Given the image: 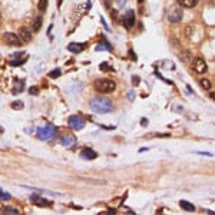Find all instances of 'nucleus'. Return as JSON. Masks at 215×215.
<instances>
[{
    "label": "nucleus",
    "mask_w": 215,
    "mask_h": 215,
    "mask_svg": "<svg viewBox=\"0 0 215 215\" xmlns=\"http://www.w3.org/2000/svg\"><path fill=\"white\" fill-rule=\"evenodd\" d=\"M182 19V9L179 6H172L168 12V20L171 23H178Z\"/></svg>",
    "instance_id": "nucleus-5"
},
{
    "label": "nucleus",
    "mask_w": 215,
    "mask_h": 215,
    "mask_svg": "<svg viewBox=\"0 0 215 215\" xmlns=\"http://www.w3.org/2000/svg\"><path fill=\"white\" fill-rule=\"evenodd\" d=\"M29 93H30V95H37V93H39V87H37V86L30 87V89H29Z\"/></svg>",
    "instance_id": "nucleus-28"
},
{
    "label": "nucleus",
    "mask_w": 215,
    "mask_h": 215,
    "mask_svg": "<svg viewBox=\"0 0 215 215\" xmlns=\"http://www.w3.org/2000/svg\"><path fill=\"white\" fill-rule=\"evenodd\" d=\"M199 85H201V87L205 89V91H209V89H211V82H209L208 79H201Z\"/></svg>",
    "instance_id": "nucleus-18"
},
{
    "label": "nucleus",
    "mask_w": 215,
    "mask_h": 215,
    "mask_svg": "<svg viewBox=\"0 0 215 215\" xmlns=\"http://www.w3.org/2000/svg\"><path fill=\"white\" fill-rule=\"evenodd\" d=\"M89 106H91V109L95 113H101V115L109 113L113 109V103L107 97H93L91 101V103H89Z\"/></svg>",
    "instance_id": "nucleus-1"
},
{
    "label": "nucleus",
    "mask_w": 215,
    "mask_h": 215,
    "mask_svg": "<svg viewBox=\"0 0 215 215\" xmlns=\"http://www.w3.org/2000/svg\"><path fill=\"white\" fill-rule=\"evenodd\" d=\"M19 36L23 40V43H27L32 40V30H29L27 27H19Z\"/></svg>",
    "instance_id": "nucleus-12"
},
{
    "label": "nucleus",
    "mask_w": 215,
    "mask_h": 215,
    "mask_svg": "<svg viewBox=\"0 0 215 215\" xmlns=\"http://www.w3.org/2000/svg\"><path fill=\"white\" fill-rule=\"evenodd\" d=\"M192 69H194L197 73H204V72H207V63H205L204 59L197 57V59H194V62H192Z\"/></svg>",
    "instance_id": "nucleus-8"
},
{
    "label": "nucleus",
    "mask_w": 215,
    "mask_h": 215,
    "mask_svg": "<svg viewBox=\"0 0 215 215\" xmlns=\"http://www.w3.org/2000/svg\"><path fill=\"white\" fill-rule=\"evenodd\" d=\"M3 42L6 45H9V46H20V45L23 43L20 36H19V34H14V33H4Z\"/></svg>",
    "instance_id": "nucleus-6"
},
{
    "label": "nucleus",
    "mask_w": 215,
    "mask_h": 215,
    "mask_svg": "<svg viewBox=\"0 0 215 215\" xmlns=\"http://www.w3.org/2000/svg\"><path fill=\"white\" fill-rule=\"evenodd\" d=\"M83 49H85V45H81V43H71L67 46V50L72 52V53H81Z\"/></svg>",
    "instance_id": "nucleus-13"
},
{
    "label": "nucleus",
    "mask_w": 215,
    "mask_h": 215,
    "mask_svg": "<svg viewBox=\"0 0 215 215\" xmlns=\"http://www.w3.org/2000/svg\"><path fill=\"white\" fill-rule=\"evenodd\" d=\"M0 132H3V128H2V126H0Z\"/></svg>",
    "instance_id": "nucleus-35"
},
{
    "label": "nucleus",
    "mask_w": 215,
    "mask_h": 215,
    "mask_svg": "<svg viewBox=\"0 0 215 215\" xmlns=\"http://www.w3.org/2000/svg\"><path fill=\"white\" fill-rule=\"evenodd\" d=\"M60 142H62V145L67 146V148H72V146L76 145V138L71 134H63L60 136Z\"/></svg>",
    "instance_id": "nucleus-9"
},
{
    "label": "nucleus",
    "mask_w": 215,
    "mask_h": 215,
    "mask_svg": "<svg viewBox=\"0 0 215 215\" xmlns=\"http://www.w3.org/2000/svg\"><path fill=\"white\" fill-rule=\"evenodd\" d=\"M67 123H69V126H71L73 131H81V129H83V126H85V121L81 118V116H77V115L69 116Z\"/></svg>",
    "instance_id": "nucleus-7"
},
{
    "label": "nucleus",
    "mask_w": 215,
    "mask_h": 215,
    "mask_svg": "<svg viewBox=\"0 0 215 215\" xmlns=\"http://www.w3.org/2000/svg\"><path fill=\"white\" fill-rule=\"evenodd\" d=\"M0 26H2V14H0Z\"/></svg>",
    "instance_id": "nucleus-34"
},
{
    "label": "nucleus",
    "mask_w": 215,
    "mask_h": 215,
    "mask_svg": "<svg viewBox=\"0 0 215 215\" xmlns=\"http://www.w3.org/2000/svg\"><path fill=\"white\" fill-rule=\"evenodd\" d=\"M93 87L99 93H112L116 89V83L112 79H96L93 83Z\"/></svg>",
    "instance_id": "nucleus-2"
},
{
    "label": "nucleus",
    "mask_w": 215,
    "mask_h": 215,
    "mask_svg": "<svg viewBox=\"0 0 215 215\" xmlns=\"http://www.w3.org/2000/svg\"><path fill=\"white\" fill-rule=\"evenodd\" d=\"M62 73L60 69H55V71H52L50 73H49V77H52V79H56V77H59Z\"/></svg>",
    "instance_id": "nucleus-22"
},
{
    "label": "nucleus",
    "mask_w": 215,
    "mask_h": 215,
    "mask_svg": "<svg viewBox=\"0 0 215 215\" xmlns=\"http://www.w3.org/2000/svg\"><path fill=\"white\" fill-rule=\"evenodd\" d=\"M178 3L182 7H186V9H192L194 6H197L198 0H178Z\"/></svg>",
    "instance_id": "nucleus-15"
},
{
    "label": "nucleus",
    "mask_w": 215,
    "mask_h": 215,
    "mask_svg": "<svg viewBox=\"0 0 215 215\" xmlns=\"http://www.w3.org/2000/svg\"><path fill=\"white\" fill-rule=\"evenodd\" d=\"M135 24V12L134 10H128L123 16V26L126 29H131Z\"/></svg>",
    "instance_id": "nucleus-10"
},
{
    "label": "nucleus",
    "mask_w": 215,
    "mask_h": 215,
    "mask_svg": "<svg viewBox=\"0 0 215 215\" xmlns=\"http://www.w3.org/2000/svg\"><path fill=\"white\" fill-rule=\"evenodd\" d=\"M36 134H37V138L40 139V141H49V139L55 138L56 129H55L53 125L47 123V125H45V126H42V128L37 129Z\"/></svg>",
    "instance_id": "nucleus-3"
},
{
    "label": "nucleus",
    "mask_w": 215,
    "mask_h": 215,
    "mask_svg": "<svg viewBox=\"0 0 215 215\" xmlns=\"http://www.w3.org/2000/svg\"><path fill=\"white\" fill-rule=\"evenodd\" d=\"M179 207H181L182 209H185V211H195V207L191 204V202H188V201H185V199H181L179 201Z\"/></svg>",
    "instance_id": "nucleus-16"
},
{
    "label": "nucleus",
    "mask_w": 215,
    "mask_h": 215,
    "mask_svg": "<svg viewBox=\"0 0 215 215\" xmlns=\"http://www.w3.org/2000/svg\"><path fill=\"white\" fill-rule=\"evenodd\" d=\"M103 3H105V6L106 7H109L111 6V3H112V0H103Z\"/></svg>",
    "instance_id": "nucleus-30"
},
{
    "label": "nucleus",
    "mask_w": 215,
    "mask_h": 215,
    "mask_svg": "<svg viewBox=\"0 0 215 215\" xmlns=\"http://www.w3.org/2000/svg\"><path fill=\"white\" fill-rule=\"evenodd\" d=\"M3 212H6V214H9V212H12V214H19V211H17L16 208H12V207H7V208H4Z\"/></svg>",
    "instance_id": "nucleus-25"
},
{
    "label": "nucleus",
    "mask_w": 215,
    "mask_h": 215,
    "mask_svg": "<svg viewBox=\"0 0 215 215\" xmlns=\"http://www.w3.org/2000/svg\"><path fill=\"white\" fill-rule=\"evenodd\" d=\"M37 9L40 12H46L47 9V0H39V3H37Z\"/></svg>",
    "instance_id": "nucleus-20"
},
{
    "label": "nucleus",
    "mask_w": 215,
    "mask_h": 215,
    "mask_svg": "<svg viewBox=\"0 0 215 215\" xmlns=\"http://www.w3.org/2000/svg\"><path fill=\"white\" fill-rule=\"evenodd\" d=\"M116 2H118V4H119V6H121V7L123 6L125 3H126V0H116Z\"/></svg>",
    "instance_id": "nucleus-31"
},
{
    "label": "nucleus",
    "mask_w": 215,
    "mask_h": 215,
    "mask_svg": "<svg viewBox=\"0 0 215 215\" xmlns=\"http://www.w3.org/2000/svg\"><path fill=\"white\" fill-rule=\"evenodd\" d=\"M30 199L36 201V204L40 205V207H50V205H52L50 201H47V199H42L40 197H37V195H30Z\"/></svg>",
    "instance_id": "nucleus-14"
},
{
    "label": "nucleus",
    "mask_w": 215,
    "mask_h": 215,
    "mask_svg": "<svg viewBox=\"0 0 215 215\" xmlns=\"http://www.w3.org/2000/svg\"><path fill=\"white\" fill-rule=\"evenodd\" d=\"M97 52L99 50H111V46L107 45V42H102V43H99L96 47H95Z\"/></svg>",
    "instance_id": "nucleus-19"
},
{
    "label": "nucleus",
    "mask_w": 215,
    "mask_h": 215,
    "mask_svg": "<svg viewBox=\"0 0 215 215\" xmlns=\"http://www.w3.org/2000/svg\"><path fill=\"white\" fill-rule=\"evenodd\" d=\"M179 57H181L184 62H189L188 57H189V52H184V55H179Z\"/></svg>",
    "instance_id": "nucleus-27"
},
{
    "label": "nucleus",
    "mask_w": 215,
    "mask_h": 215,
    "mask_svg": "<svg viewBox=\"0 0 215 215\" xmlns=\"http://www.w3.org/2000/svg\"><path fill=\"white\" fill-rule=\"evenodd\" d=\"M42 26V17H36V20L33 23V32H39Z\"/></svg>",
    "instance_id": "nucleus-21"
},
{
    "label": "nucleus",
    "mask_w": 215,
    "mask_h": 215,
    "mask_svg": "<svg viewBox=\"0 0 215 215\" xmlns=\"http://www.w3.org/2000/svg\"><path fill=\"white\" fill-rule=\"evenodd\" d=\"M186 36H188V37H191V27H186Z\"/></svg>",
    "instance_id": "nucleus-32"
},
{
    "label": "nucleus",
    "mask_w": 215,
    "mask_h": 215,
    "mask_svg": "<svg viewBox=\"0 0 215 215\" xmlns=\"http://www.w3.org/2000/svg\"><path fill=\"white\" fill-rule=\"evenodd\" d=\"M138 2H139V3H142V2H144V0H138Z\"/></svg>",
    "instance_id": "nucleus-36"
},
{
    "label": "nucleus",
    "mask_w": 215,
    "mask_h": 215,
    "mask_svg": "<svg viewBox=\"0 0 215 215\" xmlns=\"http://www.w3.org/2000/svg\"><path fill=\"white\" fill-rule=\"evenodd\" d=\"M209 97H211L212 101H215V92H211V93H209Z\"/></svg>",
    "instance_id": "nucleus-33"
},
{
    "label": "nucleus",
    "mask_w": 215,
    "mask_h": 215,
    "mask_svg": "<svg viewBox=\"0 0 215 215\" xmlns=\"http://www.w3.org/2000/svg\"><path fill=\"white\" fill-rule=\"evenodd\" d=\"M23 81H16V85H14V89H13V93H19V92L23 91Z\"/></svg>",
    "instance_id": "nucleus-17"
},
{
    "label": "nucleus",
    "mask_w": 215,
    "mask_h": 215,
    "mask_svg": "<svg viewBox=\"0 0 215 215\" xmlns=\"http://www.w3.org/2000/svg\"><path fill=\"white\" fill-rule=\"evenodd\" d=\"M101 71H105V72H107V71H112V67L111 66H107V63L106 62H103V63H101Z\"/></svg>",
    "instance_id": "nucleus-26"
},
{
    "label": "nucleus",
    "mask_w": 215,
    "mask_h": 215,
    "mask_svg": "<svg viewBox=\"0 0 215 215\" xmlns=\"http://www.w3.org/2000/svg\"><path fill=\"white\" fill-rule=\"evenodd\" d=\"M197 154H199V155H205V156H212L211 152H202V151H198Z\"/></svg>",
    "instance_id": "nucleus-29"
},
{
    "label": "nucleus",
    "mask_w": 215,
    "mask_h": 215,
    "mask_svg": "<svg viewBox=\"0 0 215 215\" xmlns=\"http://www.w3.org/2000/svg\"><path fill=\"white\" fill-rule=\"evenodd\" d=\"M97 156V154L93 151V149L91 148H83L81 151V158L82 159H86V161H92V159H95Z\"/></svg>",
    "instance_id": "nucleus-11"
},
{
    "label": "nucleus",
    "mask_w": 215,
    "mask_h": 215,
    "mask_svg": "<svg viewBox=\"0 0 215 215\" xmlns=\"http://www.w3.org/2000/svg\"><path fill=\"white\" fill-rule=\"evenodd\" d=\"M10 198H12L10 194H6V192H3L2 189H0V199H7V201H9Z\"/></svg>",
    "instance_id": "nucleus-24"
},
{
    "label": "nucleus",
    "mask_w": 215,
    "mask_h": 215,
    "mask_svg": "<svg viewBox=\"0 0 215 215\" xmlns=\"http://www.w3.org/2000/svg\"><path fill=\"white\" fill-rule=\"evenodd\" d=\"M12 107H13V109H22V107H23V102H20V101L12 102Z\"/></svg>",
    "instance_id": "nucleus-23"
},
{
    "label": "nucleus",
    "mask_w": 215,
    "mask_h": 215,
    "mask_svg": "<svg viewBox=\"0 0 215 215\" xmlns=\"http://www.w3.org/2000/svg\"><path fill=\"white\" fill-rule=\"evenodd\" d=\"M27 60V53L26 52H17V53H13L10 57H9V65L12 66H20L24 62Z\"/></svg>",
    "instance_id": "nucleus-4"
}]
</instances>
